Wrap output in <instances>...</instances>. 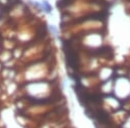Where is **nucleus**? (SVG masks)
Instances as JSON below:
<instances>
[{
    "label": "nucleus",
    "mask_w": 130,
    "mask_h": 128,
    "mask_svg": "<svg viewBox=\"0 0 130 128\" xmlns=\"http://www.w3.org/2000/svg\"><path fill=\"white\" fill-rule=\"evenodd\" d=\"M42 5H43V9H44L47 13H51V11H52V6H51V4H50L47 0H44L43 3H42Z\"/></svg>",
    "instance_id": "f257e3e1"
},
{
    "label": "nucleus",
    "mask_w": 130,
    "mask_h": 128,
    "mask_svg": "<svg viewBox=\"0 0 130 128\" xmlns=\"http://www.w3.org/2000/svg\"><path fill=\"white\" fill-rule=\"evenodd\" d=\"M49 28L51 29L52 33H54V34H57V33H58V30H57V28H56L55 26H53V25H50V26H49Z\"/></svg>",
    "instance_id": "f03ea898"
},
{
    "label": "nucleus",
    "mask_w": 130,
    "mask_h": 128,
    "mask_svg": "<svg viewBox=\"0 0 130 128\" xmlns=\"http://www.w3.org/2000/svg\"><path fill=\"white\" fill-rule=\"evenodd\" d=\"M67 1H71V0H63V2H67Z\"/></svg>",
    "instance_id": "7ed1b4c3"
}]
</instances>
